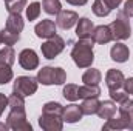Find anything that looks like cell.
Returning <instances> with one entry per match:
<instances>
[{
	"instance_id": "cell-1",
	"label": "cell",
	"mask_w": 133,
	"mask_h": 131,
	"mask_svg": "<svg viewBox=\"0 0 133 131\" xmlns=\"http://www.w3.org/2000/svg\"><path fill=\"white\" fill-rule=\"evenodd\" d=\"M93 43L95 40L91 37L87 39H79V42L73 46L71 49V57L76 66L79 68H90L93 60H95V54H93Z\"/></svg>"
},
{
	"instance_id": "cell-2",
	"label": "cell",
	"mask_w": 133,
	"mask_h": 131,
	"mask_svg": "<svg viewBox=\"0 0 133 131\" xmlns=\"http://www.w3.org/2000/svg\"><path fill=\"white\" fill-rule=\"evenodd\" d=\"M37 82L48 86V85H62L66 80V72L64 68H53V66H43L37 72Z\"/></svg>"
},
{
	"instance_id": "cell-3",
	"label": "cell",
	"mask_w": 133,
	"mask_h": 131,
	"mask_svg": "<svg viewBox=\"0 0 133 131\" xmlns=\"http://www.w3.org/2000/svg\"><path fill=\"white\" fill-rule=\"evenodd\" d=\"M113 40H125L132 35V26H130V20L124 12H119L116 16V19L108 25Z\"/></svg>"
},
{
	"instance_id": "cell-4",
	"label": "cell",
	"mask_w": 133,
	"mask_h": 131,
	"mask_svg": "<svg viewBox=\"0 0 133 131\" xmlns=\"http://www.w3.org/2000/svg\"><path fill=\"white\" fill-rule=\"evenodd\" d=\"M37 86H39L37 79L28 77V76H20V77H17L14 80L12 93L19 94L22 97H28V96H33L34 93L37 91Z\"/></svg>"
},
{
	"instance_id": "cell-5",
	"label": "cell",
	"mask_w": 133,
	"mask_h": 131,
	"mask_svg": "<svg viewBox=\"0 0 133 131\" xmlns=\"http://www.w3.org/2000/svg\"><path fill=\"white\" fill-rule=\"evenodd\" d=\"M6 123L11 130L14 131H31L33 127L31 123L26 120V114L25 110H11L6 119Z\"/></svg>"
},
{
	"instance_id": "cell-6",
	"label": "cell",
	"mask_w": 133,
	"mask_h": 131,
	"mask_svg": "<svg viewBox=\"0 0 133 131\" xmlns=\"http://www.w3.org/2000/svg\"><path fill=\"white\" fill-rule=\"evenodd\" d=\"M64 48H65V42H64V39H62L61 35L54 34L53 37L46 39L45 43H42V54H43L45 59L51 60V59L57 57V56L64 51Z\"/></svg>"
},
{
	"instance_id": "cell-7",
	"label": "cell",
	"mask_w": 133,
	"mask_h": 131,
	"mask_svg": "<svg viewBox=\"0 0 133 131\" xmlns=\"http://www.w3.org/2000/svg\"><path fill=\"white\" fill-rule=\"evenodd\" d=\"M39 125L45 131H61L64 128V119L62 116L42 113V116L39 117Z\"/></svg>"
},
{
	"instance_id": "cell-8",
	"label": "cell",
	"mask_w": 133,
	"mask_h": 131,
	"mask_svg": "<svg viewBox=\"0 0 133 131\" xmlns=\"http://www.w3.org/2000/svg\"><path fill=\"white\" fill-rule=\"evenodd\" d=\"M79 20V16L74 11H68V9H61L56 19V25L62 30H70L73 28Z\"/></svg>"
},
{
	"instance_id": "cell-9",
	"label": "cell",
	"mask_w": 133,
	"mask_h": 131,
	"mask_svg": "<svg viewBox=\"0 0 133 131\" xmlns=\"http://www.w3.org/2000/svg\"><path fill=\"white\" fill-rule=\"evenodd\" d=\"M19 63H20V66L23 69H28V71L36 69L39 66V57H37L36 51L34 49H30V48L23 49L19 54Z\"/></svg>"
},
{
	"instance_id": "cell-10",
	"label": "cell",
	"mask_w": 133,
	"mask_h": 131,
	"mask_svg": "<svg viewBox=\"0 0 133 131\" xmlns=\"http://www.w3.org/2000/svg\"><path fill=\"white\" fill-rule=\"evenodd\" d=\"M118 111H119V117L124 122L125 128L133 130V100L129 99L124 103H119Z\"/></svg>"
},
{
	"instance_id": "cell-11",
	"label": "cell",
	"mask_w": 133,
	"mask_h": 131,
	"mask_svg": "<svg viewBox=\"0 0 133 131\" xmlns=\"http://www.w3.org/2000/svg\"><path fill=\"white\" fill-rule=\"evenodd\" d=\"M34 33L40 39H50L56 34V23L50 19H43L42 22H39L34 28Z\"/></svg>"
},
{
	"instance_id": "cell-12",
	"label": "cell",
	"mask_w": 133,
	"mask_h": 131,
	"mask_svg": "<svg viewBox=\"0 0 133 131\" xmlns=\"http://www.w3.org/2000/svg\"><path fill=\"white\" fill-rule=\"evenodd\" d=\"M124 74L119 69H108L105 74V83L108 90H118L124 85Z\"/></svg>"
},
{
	"instance_id": "cell-13",
	"label": "cell",
	"mask_w": 133,
	"mask_h": 131,
	"mask_svg": "<svg viewBox=\"0 0 133 131\" xmlns=\"http://www.w3.org/2000/svg\"><path fill=\"white\" fill-rule=\"evenodd\" d=\"M82 111H81V106L79 105H68L64 106V113H62V119L66 123H76L82 119Z\"/></svg>"
},
{
	"instance_id": "cell-14",
	"label": "cell",
	"mask_w": 133,
	"mask_h": 131,
	"mask_svg": "<svg viewBox=\"0 0 133 131\" xmlns=\"http://www.w3.org/2000/svg\"><path fill=\"white\" fill-rule=\"evenodd\" d=\"M110 57H111L115 62H118V63H124V62L129 60L130 51H129V48H127L124 43H116V45H113L111 49H110Z\"/></svg>"
},
{
	"instance_id": "cell-15",
	"label": "cell",
	"mask_w": 133,
	"mask_h": 131,
	"mask_svg": "<svg viewBox=\"0 0 133 131\" xmlns=\"http://www.w3.org/2000/svg\"><path fill=\"white\" fill-rule=\"evenodd\" d=\"M91 39H93L96 43H101V45L108 43L110 40H113L110 26H107V25H99V26H96V28L93 30V33H91Z\"/></svg>"
},
{
	"instance_id": "cell-16",
	"label": "cell",
	"mask_w": 133,
	"mask_h": 131,
	"mask_svg": "<svg viewBox=\"0 0 133 131\" xmlns=\"http://www.w3.org/2000/svg\"><path fill=\"white\" fill-rule=\"evenodd\" d=\"M95 26H93V22L87 17H82L77 20V26H76V35L77 39H87V37H91Z\"/></svg>"
},
{
	"instance_id": "cell-17",
	"label": "cell",
	"mask_w": 133,
	"mask_h": 131,
	"mask_svg": "<svg viewBox=\"0 0 133 131\" xmlns=\"http://www.w3.org/2000/svg\"><path fill=\"white\" fill-rule=\"evenodd\" d=\"M23 26H25V22H23V19H22L20 14L12 12V14L8 16V19H6V30H8V31L20 34L22 30H23Z\"/></svg>"
},
{
	"instance_id": "cell-18",
	"label": "cell",
	"mask_w": 133,
	"mask_h": 131,
	"mask_svg": "<svg viewBox=\"0 0 133 131\" xmlns=\"http://www.w3.org/2000/svg\"><path fill=\"white\" fill-rule=\"evenodd\" d=\"M116 103L115 102H111V100H105V102H101L99 105V110H98V116H99L101 119H105V120H108L110 117H113L115 114H116Z\"/></svg>"
},
{
	"instance_id": "cell-19",
	"label": "cell",
	"mask_w": 133,
	"mask_h": 131,
	"mask_svg": "<svg viewBox=\"0 0 133 131\" xmlns=\"http://www.w3.org/2000/svg\"><path fill=\"white\" fill-rule=\"evenodd\" d=\"M99 105H101V102L98 100V97H91V99H84V102H82L79 106H81L82 114L91 116V114H96V113H98Z\"/></svg>"
},
{
	"instance_id": "cell-20",
	"label": "cell",
	"mask_w": 133,
	"mask_h": 131,
	"mask_svg": "<svg viewBox=\"0 0 133 131\" xmlns=\"http://www.w3.org/2000/svg\"><path fill=\"white\" fill-rule=\"evenodd\" d=\"M101 88L98 85H85L79 86V99H91V97H99Z\"/></svg>"
},
{
	"instance_id": "cell-21",
	"label": "cell",
	"mask_w": 133,
	"mask_h": 131,
	"mask_svg": "<svg viewBox=\"0 0 133 131\" xmlns=\"http://www.w3.org/2000/svg\"><path fill=\"white\" fill-rule=\"evenodd\" d=\"M101 79H102L101 71L99 69H95V68L87 69V71L84 72V76H82V82H84L85 85H99Z\"/></svg>"
},
{
	"instance_id": "cell-22",
	"label": "cell",
	"mask_w": 133,
	"mask_h": 131,
	"mask_svg": "<svg viewBox=\"0 0 133 131\" xmlns=\"http://www.w3.org/2000/svg\"><path fill=\"white\" fill-rule=\"evenodd\" d=\"M14 62H16V53L12 46H5L3 49H0V65L11 66Z\"/></svg>"
},
{
	"instance_id": "cell-23",
	"label": "cell",
	"mask_w": 133,
	"mask_h": 131,
	"mask_svg": "<svg viewBox=\"0 0 133 131\" xmlns=\"http://www.w3.org/2000/svg\"><path fill=\"white\" fill-rule=\"evenodd\" d=\"M93 12L98 17H107L111 12V8L108 6V3L105 0H95V3H93Z\"/></svg>"
},
{
	"instance_id": "cell-24",
	"label": "cell",
	"mask_w": 133,
	"mask_h": 131,
	"mask_svg": "<svg viewBox=\"0 0 133 131\" xmlns=\"http://www.w3.org/2000/svg\"><path fill=\"white\" fill-rule=\"evenodd\" d=\"M42 6H43V11L50 16H57L59 11H61V2L59 0H42Z\"/></svg>"
},
{
	"instance_id": "cell-25",
	"label": "cell",
	"mask_w": 133,
	"mask_h": 131,
	"mask_svg": "<svg viewBox=\"0 0 133 131\" xmlns=\"http://www.w3.org/2000/svg\"><path fill=\"white\" fill-rule=\"evenodd\" d=\"M62 94H64V97H65L66 100L74 102V100H77V99H79V86H77V85H74V83H68V85L64 86Z\"/></svg>"
},
{
	"instance_id": "cell-26",
	"label": "cell",
	"mask_w": 133,
	"mask_h": 131,
	"mask_svg": "<svg viewBox=\"0 0 133 131\" xmlns=\"http://www.w3.org/2000/svg\"><path fill=\"white\" fill-rule=\"evenodd\" d=\"M42 113L54 114V116H62V113H64V106H62L59 102H48V103L43 105Z\"/></svg>"
},
{
	"instance_id": "cell-27",
	"label": "cell",
	"mask_w": 133,
	"mask_h": 131,
	"mask_svg": "<svg viewBox=\"0 0 133 131\" xmlns=\"http://www.w3.org/2000/svg\"><path fill=\"white\" fill-rule=\"evenodd\" d=\"M102 130L104 131H108V130H125V125H124V122L121 120V117L118 116V117H110L107 122H105V125L102 127Z\"/></svg>"
},
{
	"instance_id": "cell-28",
	"label": "cell",
	"mask_w": 133,
	"mask_h": 131,
	"mask_svg": "<svg viewBox=\"0 0 133 131\" xmlns=\"http://www.w3.org/2000/svg\"><path fill=\"white\" fill-rule=\"evenodd\" d=\"M25 97H22V96H19V94H16V93H12L9 97H8V106L11 108V110H25Z\"/></svg>"
},
{
	"instance_id": "cell-29",
	"label": "cell",
	"mask_w": 133,
	"mask_h": 131,
	"mask_svg": "<svg viewBox=\"0 0 133 131\" xmlns=\"http://www.w3.org/2000/svg\"><path fill=\"white\" fill-rule=\"evenodd\" d=\"M5 5H6V9L9 14H12V12L20 14L23 11V8H26V0H9Z\"/></svg>"
},
{
	"instance_id": "cell-30",
	"label": "cell",
	"mask_w": 133,
	"mask_h": 131,
	"mask_svg": "<svg viewBox=\"0 0 133 131\" xmlns=\"http://www.w3.org/2000/svg\"><path fill=\"white\" fill-rule=\"evenodd\" d=\"M0 34H2V42H3L6 46H12V45L17 43L19 39H20V34L11 33V31H8L6 28H5L3 31H0Z\"/></svg>"
},
{
	"instance_id": "cell-31",
	"label": "cell",
	"mask_w": 133,
	"mask_h": 131,
	"mask_svg": "<svg viewBox=\"0 0 133 131\" xmlns=\"http://www.w3.org/2000/svg\"><path fill=\"white\" fill-rule=\"evenodd\" d=\"M40 16V3L39 2H33L26 6V19L31 22V20H36L37 17Z\"/></svg>"
},
{
	"instance_id": "cell-32",
	"label": "cell",
	"mask_w": 133,
	"mask_h": 131,
	"mask_svg": "<svg viewBox=\"0 0 133 131\" xmlns=\"http://www.w3.org/2000/svg\"><path fill=\"white\" fill-rule=\"evenodd\" d=\"M129 93L124 90V91H121V88H118V90H110V97L113 102H116V103H124L125 100H129Z\"/></svg>"
},
{
	"instance_id": "cell-33",
	"label": "cell",
	"mask_w": 133,
	"mask_h": 131,
	"mask_svg": "<svg viewBox=\"0 0 133 131\" xmlns=\"http://www.w3.org/2000/svg\"><path fill=\"white\" fill-rule=\"evenodd\" d=\"M12 69L11 66L6 65H0V85H6L8 82L12 80Z\"/></svg>"
},
{
	"instance_id": "cell-34",
	"label": "cell",
	"mask_w": 133,
	"mask_h": 131,
	"mask_svg": "<svg viewBox=\"0 0 133 131\" xmlns=\"http://www.w3.org/2000/svg\"><path fill=\"white\" fill-rule=\"evenodd\" d=\"M122 12L130 19L133 17V0H127L125 3H124V9H122Z\"/></svg>"
},
{
	"instance_id": "cell-35",
	"label": "cell",
	"mask_w": 133,
	"mask_h": 131,
	"mask_svg": "<svg viewBox=\"0 0 133 131\" xmlns=\"http://www.w3.org/2000/svg\"><path fill=\"white\" fill-rule=\"evenodd\" d=\"M124 90L130 94V96H133V77H129V79H125L124 80Z\"/></svg>"
},
{
	"instance_id": "cell-36",
	"label": "cell",
	"mask_w": 133,
	"mask_h": 131,
	"mask_svg": "<svg viewBox=\"0 0 133 131\" xmlns=\"http://www.w3.org/2000/svg\"><path fill=\"white\" fill-rule=\"evenodd\" d=\"M6 106H8V97H6L5 94L0 93V116L3 114V111H5Z\"/></svg>"
},
{
	"instance_id": "cell-37",
	"label": "cell",
	"mask_w": 133,
	"mask_h": 131,
	"mask_svg": "<svg viewBox=\"0 0 133 131\" xmlns=\"http://www.w3.org/2000/svg\"><path fill=\"white\" fill-rule=\"evenodd\" d=\"M66 3H70V5H73V6H84L88 0H65Z\"/></svg>"
},
{
	"instance_id": "cell-38",
	"label": "cell",
	"mask_w": 133,
	"mask_h": 131,
	"mask_svg": "<svg viewBox=\"0 0 133 131\" xmlns=\"http://www.w3.org/2000/svg\"><path fill=\"white\" fill-rule=\"evenodd\" d=\"M105 2L108 3V6H110L111 9H116V8L121 5V2H122V0H105Z\"/></svg>"
},
{
	"instance_id": "cell-39",
	"label": "cell",
	"mask_w": 133,
	"mask_h": 131,
	"mask_svg": "<svg viewBox=\"0 0 133 131\" xmlns=\"http://www.w3.org/2000/svg\"><path fill=\"white\" fill-rule=\"evenodd\" d=\"M8 128H9V127H8V123H3V122H0V131H6Z\"/></svg>"
},
{
	"instance_id": "cell-40",
	"label": "cell",
	"mask_w": 133,
	"mask_h": 131,
	"mask_svg": "<svg viewBox=\"0 0 133 131\" xmlns=\"http://www.w3.org/2000/svg\"><path fill=\"white\" fill-rule=\"evenodd\" d=\"M2 43H3V42H2V34H0V45H2Z\"/></svg>"
},
{
	"instance_id": "cell-41",
	"label": "cell",
	"mask_w": 133,
	"mask_h": 131,
	"mask_svg": "<svg viewBox=\"0 0 133 131\" xmlns=\"http://www.w3.org/2000/svg\"><path fill=\"white\" fill-rule=\"evenodd\" d=\"M3 2H5V3H8V2H9V0H3Z\"/></svg>"
}]
</instances>
